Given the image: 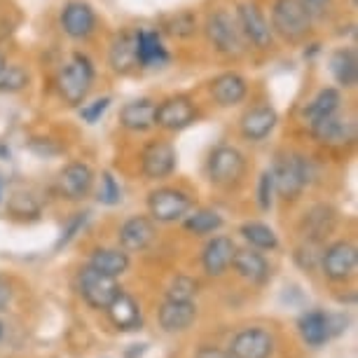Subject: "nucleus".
<instances>
[{
	"label": "nucleus",
	"mask_w": 358,
	"mask_h": 358,
	"mask_svg": "<svg viewBox=\"0 0 358 358\" xmlns=\"http://www.w3.org/2000/svg\"><path fill=\"white\" fill-rule=\"evenodd\" d=\"M337 108H340V92L328 87V90H321L316 94L312 103L305 108V117L309 122H316V120H323L328 115H335Z\"/></svg>",
	"instance_id": "nucleus-31"
},
{
	"label": "nucleus",
	"mask_w": 358,
	"mask_h": 358,
	"mask_svg": "<svg viewBox=\"0 0 358 358\" xmlns=\"http://www.w3.org/2000/svg\"><path fill=\"white\" fill-rule=\"evenodd\" d=\"M328 321H330V335L333 337L342 335L349 326V319L344 314H328Z\"/></svg>",
	"instance_id": "nucleus-42"
},
{
	"label": "nucleus",
	"mask_w": 358,
	"mask_h": 358,
	"mask_svg": "<svg viewBox=\"0 0 358 358\" xmlns=\"http://www.w3.org/2000/svg\"><path fill=\"white\" fill-rule=\"evenodd\" d=\"M204 31L215 52L225 54V57H239L244 52V36H241L239 24L229 12L218 10L208 15Z\"/></svg>",
	"instance_id": "nucleus-4"
},
{
	"label": "nucleus",
	"mask_w": 358,
	"mask_h": 358,
	"mask_svg": "<svg viewBox=\"0 0 358 358\" xmlns=\"http://www.w3.org/2000/svg\"><path fill=\"white\" fill-rule=\"evenodd\" d=\"M236 24H239L244 40H248L253 47H258V50H269L272 47L274 31L255 3H241L236 8Z\"/></svg>",
	"instance_id": "nucleus-8"
},
{
	"label": "nucleus",
	"mask_w": 358,
	"mask_h": 358,
	"mask_svg": "<svg viewBox=\"0 0 358 358\" xmlns=\"http://www.w3.org/2000/svg\"><path fill=\"white\" fill-rule=\"evenodd\" d=\"M108 106H110V96H103V99L92 101V103H85L83 108H80V117H83L87 124H96L99 120L103 117V113L108 110Z\"/></svg>",
	"instance_id": "nucleus-39"
},
{
	"label": "nucleus",
	"mask_w": 358,
	"mask_h": 358,
	"mask_svg": "<svg viewBox=\"0 0 358 358\" xmlns=\"http://www.w3.org/2000/svg\"><path fill=\"white\" fill-rule=\"evenodd\" d=\"M194 29H197V22L190 12H183V15H176L171 22H169V33L176 38H190Z\"/></svg>",
	"instance_id": "nucleus-38"
},
{
	"label": "nucleus",
	"mask_w": 358,
	"mask_h": 358,
	"mask_svg": "<svg viewBox=\"0 0 358 358\" xmlns=\"http://www.w3.org/2000/svg\"><path fill=\"white\" fill-rule=\"evenodd\" d=\"M274 173V190L281 199H297L302 190L312 183L314 178V166L312 159L305 155H288L276 162L272 169Z\"/></svg>",
	"instance_id": "nucleus-1"
},
{
	"label": "nucleus",
	"mask_w": 358,
	"mask_h": 358,
	"mask_svg": "<svg viewBox=\"0 0 358 358\" xmlns=\"http://www.w3.org/2000/svg\"><path fill=\"white\" fill-rule=\"evenodd\" d=\"M302 3L307 5V10L312 12V15H319L330 5V0H302Z\"/></svg>",
	"instance_id": "nucleus-45"
},
{
	"label": "nucleus",
	"mask_w": 358,
	"mask_h": 358,
	"mask_svg": "<svg viewBox=\"0 0 358 358\" xmlns=\"http://www.w3.org/2000/svg\"><path fill=\"white\" fill-rule=\"evenodd\" d=\"M90 267L117 279L129 269V255H127L124 248H99V251L92 253Z\"/></svg>",
	"instance_id": "nucleus-28"
},
{
	"label": "nucleus",
	"mask_w": 358,
	"mask_h": 358,
	"mask_svg": "<svg viewBox=\"0 0 358 358\" xmlns=\"http://www.w3.org/2000/svg\"><path fill=\"white\" fill-rule=\"evenodd\" d=\"M62 29L73 40L90 38L96 29V15L85 0H69L62 10Z\"/></svg>",
	"instance_id": "nucleus-12"
},
{
	"label": "nucleus",
	"mask_w": 358,
	"mask_h": 358,
	"mask_svg": "<svg viewBox=\"0 0 358 358\" xmlns=\"http://www.w3.org/2000/svg\"><path fill=\"white\" fill-rule=\"evenodd\" d=\"M94 83V66L90 62V57L76 52L71 57V62L64 66L59 73V94L69 106H83L87 94L92 90Z\"/></svg>",
	"instance_id": "nucleus-3"
},
{
	"label": "nucleus",
	"mask_w": 358,
	"mask_h": 358,
	"mask_svg": "<svg viewBox=\"0 0 358 358\" xmlns=\"http://www.w3.org/2000/svg\"><path fill=\"white\" fill-rule=\"evenodd\" d=\"M234 251H236V246L229 236H213V239L204 246V253H201L204 272L208 276H222L229 267H232Z\"/></svg>",
	"instance_id": "nucleus-17"
},
{
	"label": "nucleus",
	"mask_w": 358,
	"mask_h": 358,
	"mask_svg": "<svg viewBox=\"0 0 358 358\" xmlns=\"http://www.w3.org/2000/svg\"><path fill=\"white\" fill-rule=\"evenodd\" d=\"M5 64H8V62H5V57H3V52H0V71H3V69H5Z\"/></svg>",
	"instance_id": "nucleus-48"
},
{
	"label": "nucleus",
	"mask_w": 358,
	"mask_h": 358,
	"mask_svg": "<svg viewBox=\"0 0 358 358\" xmlns=\"http://www.w3.org/2000/svg\"><path fill=\"white\" fill-rule=\"evenodd\" d=\"M197 120V108L187 96H171L162 101L155 113V124L166 131H180Z\"/></svg>",
	"instance_id": "nucleus-10"
},
{
	"label": "nucleus",
	"mask_w": 358,
	"mask_h": 358,
	"mask_svg": "<svg viewBox=\"0 0 358 358\" xmlns=\"http://www.w3.org/2000/svg\"><path fill=\"white\" fill-rule=\"evenodd\" d=\"M155 113L157 103H152L150 99H136L120 110V122L129 131H148L155 127Z\"/></svg>",
	"instance_id": "nucleus-26"
},
{
	"label": "nucleus",
	"mask_w": 358,
	"mask_h": 358,
	"mask_svg": "<svg viewBox=\"0 0 358 358\" xmlns=\"http://www.w3.org/2000/svg\"><path fill=\"white\" fill-rule=\"evenodd\" d=\"M312 12L302 0H276L272 8V31L288 43H300L312 31Z\"/></svg>",
	"instance_id": "nucleus-2"
},
{
	"label": "nucleus",
	"mask_w": 358,
	"mask_h": 358,
	"mask_svg": "<svg viewBox=\"0 0 358 358\" xmlns=\"http://www.w3.org/2000/svg\"><path fill=\"white\" fill-rule=\"evenodd\" d=\"M183 225H185L187 232H192L197 236L213 234L222 227V215L218 211H213V208H199V211L187 215Z\"/></svg>",
	"instance_id": "nucleus-32"
},
{
	"label": "nucleus",
	"mask_w": 358,
	"mask_h": 358,
	"mask_svg": "<svg viewBox=\"0 0 358 358\" xmlns=\"http://www.w3.org/2000/svg\"><path fill=\"white\" fill-rule=\"evenodd\" d=\"M190 208V194L176 190V187H159V190L148 194V211H150V218L157 222H176L185 218Z\"/></svg>",
	"instance_id": "nucleus-6"
},
{
	"label": "nucleus",
	"mask_w": 358,
	"mask_h": 358,
	"mask_svg": "<svg viewBox=\"0 0 358 358\" xmlns=\"http://www.w3.org/2000/svg\"><path fill=\"white\" fill-rule=\"evenodd\" d=\"M29 87V71L19 64H5L0 71V94H17Z\"/></svg>",
	"instance_id": "nucleus-34"
},
{
	"label": "nucleus",
	"mask_w": 358,
	"mask_h": 358,
	"mask_svg": "<svg viewBox=\"0 0 358 358\" xmlns=\"http://www.w3.org/2000/svg\"><path fill=\"white\" fill-rule=\"evenodd\" d=\"M94 185V171L85 162H71L59 173V192L69 201H83L92 192Z\"/></svg>",
	"instance_id": "nucleus-14"
},
{
	"label": "nucleus",
	"mask_w": 358,
	"mask_h": 358,
	"mask_svg": "<svg viewBox=\"0 0 358 358\" xmlns=\"http://www.w3.org/2000/svg\"><path fill=\"white\" fill-rule=\"evenodd\" d=\"M246 80L239 73H222L211 83V96L218 106L232 108L246 99Z\"/></svg>",
	"instance_id": "nucleus-23"
},
{
	"label": "nucleus",
	"mask_w": 358,
	"mask_h": 358,
	"mask_svg": "<svg viewBox=\"0 0 358 358\" xmlns=\"http://www.w3.org/2000/svg\"><path fill=\"white\" fill-rule=\"evenodd\" d=\"M274 173L272 171H262L258 180V206L262 211H269L274 204Z\"/></svg>",
	"instance_id": "nucleus-37"
},
{
	"label": "nucleus",
	"mask_w": 358,
	"mask_h": 358,
	"mask_svg": "<svg viewBox=\"0 0 358 358\" xmlns=\"http://www.w3.org/2000/svg\"><path fill=\"white\" fill-rule=\"evenodd\" d=\"M194 358H234L229 349H218V347H199Z\"/></svg>",
	"instance_id": "nucleus-43"
},
{
	"label": "nucleus",
	"mask_w": 358,
	"mask_h": 358,
	"mask_svg": "<svg viewBox=\"0 0 358 358\" xmlns=\"http://www.w3.org/2000/svg\"><path fill=\"white\" fill-rule=\"evenodd\" d=\"M120 199H122V190H120L115 176L110 171H103V176H101L99 201H101V204H106V206H115V204H120Z\"/></svg>",
	"instance_id": "nucleus-36"
},
{
	"label": "nucleus",
	"mask_w": 358,
	"mask_h": 358,
	"mask_svg": "<svg viewBox=\"0 0 358 358\" xmlns=\"http://www.w3.org/2000/svg\"><path fill=\"white\" fill-rule=\"evenodd\" d=\"M276 122H279V115L272 106H255L241 117V134L251 143H260L274 131Z\"/></svg>",
	"instance_id": "nucleus-16"
},
{
	"label": "nucleus",
	"mask_w": 358,
	"mask_h": 358,
	"mask_svg": "<svg viewBox=\"0 0 358 358\" xmlns=\"http://www.w3.org/2000/svg\"><path fill=\"white\" fill-rule=\"evenodd\" d=\"M232 267L236 269L239 276H244V279L251 283H258V286L269 279V262L265 260V255L253 246L236 248L234 258H232Z\"/></svg>",
	"instance_id": "nucleus-19"
},
{
	"label": "nucleus",
	"mask_w": 358,
	"mask_h": 358,
	"mask_svg": "<svg viewBox=\"0 0 358 358\" xmlns=\"http://www.w3.org/2000/svg\"><path fill=\"white\" fill-rule=\"evenodd\" d=\"M155 239V222L148 215H134L120 227V246L124 251H143Z\"/></svg>",
	"instance_id": "nucleus-18"
},
{
	"label": "nucleus",
	"mask_w": 358,
	"mask_h": 358,
	"mask_svg": "<svg viewBox=\"0 0 358 358\" xmlns=\"http://www.w3.org/2000/svg\"><path fill=\"white\" fill-rule=\"evenodd\" d=\"M87 218H90V213H76V215H73L71 222H69V225H66V229L62 232V236H59V241H57V251H59V248H62V246H69V244H71L73 236H76V234L80 232V229L85 227Z\"/></svg>",
	"instance_id": "nucleus-40"
},
{
	"label": "nucleus",
	"mask_w": 358,
	"mask_h": 358,
	"mask_svg": "<svg viewBox=\"0 0 358 358\" xmlns=\"http://www.w3.org/2000/svg\"><path fill=\"white\" fill-rule=\"evenodd\" d=\"M312 134L323 145H344L351 143L356 136L354 124L347 122V120H340L337 115H328V117L312 122Z\"/></svg>",
	"instance_id": "nucleus-20"
},
{
	"label": "nucleus",
	"mask_w": 358,
	"mask_h": 358,
	"mask_svg": "<svg viewBox=\"0 0 358 358\" xmlns=\"http://www.w3.org/2000/svg\"><path fill=\"white\" fill-rule=\"evenodd\" d=\"M312 246H316V244H312V241H307V244L297 248V253H295V260L300 262L302 267H307V269H312V267L316 265V260L321 258L319 253H314V251H312Z\"/></svg>",
	"instance_id": "nucleus-41"
},
{
	"label": "nucleus",
	"mask_w": 358,
	"mask_h": 358,
	"mask_svg": "<svg viewBox=\"0 0 358 358\" xmlns=\"http://www.w3.org/2000/svg\"><path fill=\"white\" fill-rule=\"evenodd\" d=\"M108 316H110L113 326L120 330V333H134V330H141V307L138 302L134 300L131 295H127L120 290V295L108 305Z\"/></svg>",
	"instance_id": "nucleus-21"
},
{
	"label": "nucleus",
	"mask_w": 358,
	"mask_h": 358,
	"mask_svg": "<svg viewBox=\"0 0 358 358\" xmlns=\"http://www.w3.org/2000/svg\"><path fill=\"white\" fill-rule=\"evenodd\" d=\"M297 330H300V337L305 340L307 347L312 349H319L328 340H333L328 314L321 312V309H309V312L302 314L300 321H297Z\"/></svg>",
	"instance_id": "nucleus-22"
},
{
	"label": "nucleus",
	"mask_w": 358,
	"mask_h": 358,
	"mask_svg": "<svg viewBox=\"0 0 358 358\" xmlns=\"http://www.w3.org/2000/svg\"><path fill=\"white\" fill-rule=\"evenodd\" d=\"M197 319L194 300H166L159 307V326L164 333H183Z\"/></svg>",
	"instance_id": "nucleus-15"
},
{
	"label": "nucleus",
	"mask_w": 358,
	"mask_h": 358,
	"mask_svg": "<svg viewBox=\"0 0 358 358\" xmlns=\"http://www.w3.org/2000/svg\"><path fill=\"white\" fill-rule=\"evenodd\" d=\"M358 251L351 241H335L321 255V269L330 281H347L356 269Z\"/></svg>",
	"instance_id": "nucleus-9"
},
{
	"label": "nucleus",
	"mask_w": 358,
	"mask_h": 358,
	"mask_svg": "<svg viewBox=\"0 0 358 358\" xmlns=\"http://www.w3.org/2000/svg\"><path fill=\"white\" fill-rule=\"evenodd\" d=\"M141 169L148 180H164L176 169V148L166 141H152L141 155Z\"/></svg>",
	"instance_id": "nucleus-11"
},
{
	"label": "nucleus",
	"mask_w": 358,
	"mask_h": 358,
	"mask_svg": "<svg viewBox=\"0 0 358 358\" xmlns=\"http://www.w3.org/2000/svg\"><path fill=\"white\" fill-rule=\"evenodd\" d=\"M335 220H337V215L330 206H326V204L312 206L305 213V220H302L305 239L312 241V244H321V241L335 229Z\"/></svg>",
	"instance_id": "nucleus-24"
},
{
	"label": "nucleus",
	"mask_w": 358,
	"mask_h": 358,
	"mask_svg": "<svg viewBox=\"0 0 358 358\" xmlns=\"http://www.w3.org/2000/svg\"><path fill=\"white\" fill-rule=\"evenodd\" d=\"M136 59L138 66L152 69V66L166 64V50L162 45V38L157 31H138L136 33Z\"/></svg>",
	"instance_id": "nucleus-27"
},
{
	"label": "nucleus",
	"mask_w": 358,
	"mask_h": 358,
	"mask_svg": "<svg viewBox=\"0 0 358 358\" xmlns=\"http://www.w3.org/2000/svg\"><path fill=\"white\" fill-rule=\"evenodd\" d=\"M8 213L17 220H38L40 201L29 192H15L8 199Z\"/></svg>",
	"instance_id": "nucleus-33"
},
{
	"label": "nucleus",
	"mask_w": 358,
	"mask_h": 358,
	"mask_svg": "<svg viewBox=\"0 0 358 358\" xmlns=\"http://www.w3.org/2000/svg\"><path fill=\"white\" fill-rule=\"evenodd\" d=\"M134 349L127 351V358H141L145 354V349H148V344H131Z\"/></svg>",
	"instance_id": "nucleus-47"
},
{
	"label": "nucleus",
	"mask_w": 358,
	"mask_h": 358,
	"mask_svg": "<svg viewBox=\"0 0 358 358\" xmlns=\"http://www.w3.org/2000/svg\"><path fill=\"white\" fill-rule=\"evenodd\" d=\"M0 337H3V323H0Z\"/></svg>",
	"instance_id": "nucleus-49"
},
{
	"label": "nucleus",
	"mask_w": 358,
	"mask_h": 358,
	"mask_svg": "<svg viewBox=\"0 0 358 358\" xmlns=\"http://www.w3.org/2000/svg\"><path fill=\"white\" fill-rule=\"evenodd\" d=\"M108 62H110L113 71L124 76V73H131L138 66L136 59V33H120L117 38L113 40L110 52H108Z\"/></svg>",
	"instance_id": "nucleus-25"
},
{
	"label": "nucleus",
	"mask_w": 358,
	"mask_h": 358,
	"mask_svg": "<svg viewBox=\"0 0 358 358\" xmlns=\"http://www.w3.org/2000/svg\"><path fill=\"white\" fill-rule=\"evenodd\" d=\"M208 180L218 187H232L244 178L246 159L234 145H218L208 155Z\"/></svg>",
	"instance_id": "nucleus-5"
},
{
	"label": "nucleus",
	"mask_w": 358,
	"mask_h": 358,
	"mask_svg": "<svg viewBox=\"0 0 358 358\" xmlns=\"http://www.w3.org/2000/svg\"><path fill=\"white\" fill-rule=\"evenodd\" d=\"M330 71H333V78L337 80L340 87H356L358 83V59H356V52L344 47V50H337L330 59Z\"/></svg>",
	"instance_id": "nucleus-29"
},
{
	"label": "nucleus",
	"mask_w": 358,
	"mask_h": 358,
	"mask_svg": "<svg viewBox=\"0 0 358 358\" xmlns=\"http://www.w3.org/2000/svg\"><path fill=\"white\" fill-rule=\"evenodd\" d=\"M229 351L234 358H272L274 337L262 328H246L234 335Z\"/></svg>",
	"instance_id": "nucleus-13"
},
{
	"label": "nucleus",
	"mask_w": 358,
	"mask_h": 358,
	"mask_svg": "<svg viewBox=\"0 0 358 358\" xmlns=\"http://www.w3.org/2000/svg\"><path fill=\"white\" fill-rule=\"evenodd\" d=\"M80 295L85 297V302L94 309H108V305L120 295V283L115 276H108L94 267H85L80 272Z\"/></svg>",
	"instance_id": "nucleus-7"
},
{
	"label": "nucleus",
	"mask_w": 358,
	"mask_h": 358,
	"mask_svg": "<svg viewBox=\"0 0 358 358\" xmlns=\"http://www.w3.org/2000/svg\"><path fill=\"white\" fill-rule=\"evenodd\" d=\"M197 288V281L190 279V276H176L166 290V300H194Z\"/></svg>",
	"instance_id": "nucleus-35"
},
{
	"label": "nucleus",
	"mask_w": 358,
	"mask_h": 358,
	"mask_svg": "<svg viewBox=\"0 0 358 358\" xmlns=\"http://www.w3.org/2000/svg\"><path fill=\"white\" fill-rule=\"evenodd\" d=\"M10 300H12V290L8 283H3L0 281V309H5L10 305Z\"/></svg>",
	"instance_id": "nucleus-46"
},
{
	"label": "nucleus",
	"mask_w": 358,
	"mask_h": 358,
	"mask_svg": "<svg viewBox=\"0 0 358 358\" xmlns=\"http://www.w3.org/2000/svg\"><path fill=\"white\" fill-rule=\"evenodd\" d=\"M239 234L244 236L253 248H258V251H274V248L279 246V236H276L274 229L258 220L244 222L239 229Z\"/></svg>",
	"instance_id": "nucleus-30"
},
{
	"label": "nucleus",
	"mask_w": 358,
	"mask_h": 358,
	"mask_svg": "<svg viewBox=\"0 0 358 358\" xmlns=\"http://www.w3.org/2000/svg\"><path fill=\"white\" fill-rule=\"evenodd\" d=\"M36 143H40L43 148H31L33 152H38L40 157H52V155H59L62 152V148L59 145H52L50 138H36Z\"/></svg>",
	"instance_id": "nucleus-44"
}]
</instances>
